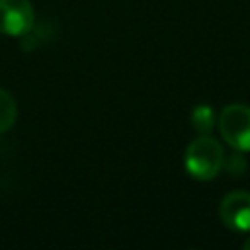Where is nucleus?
<instances>
[{
    "instance_id": "7ed1b4c3",
    "label": "nucleus",
    "mask_w": 250,
    "mask_h": 250,
    "mask_svg": "<svg viewBox=\"0 0 250 250\" xmlns=\"http://www.w3.org/2000/svg\"><path fill=\"white\" fill-rule=\"evenodd\" d=\"M35 10L29 0H0V33L21 37L31 31Z\"/></svg>"
},
{
    "instance_id": "f257e3e1",
    "label": "nucleus",
    "mask_w": 250,
    "mask_h": 250,
    "mask_svg": "<svg viewBox=\"0 0 250 250\" xmlns=\"http://www.w3.org/2000/svg\"><path fill=\"white\" fill-rule=\"evenodd\" d=\"M223 160H225L223 145L211 135H199L188 145L184 152L186 172L201 182L213 180L223 170Z\"/></svg>"
},
{
    "instance_id": "20e7f679",
    "label": "nucleus",
    "mask_w": 250,
    "mask_h": 250,
    "mask_svg": "<svg viewBox=\"0 0 250 250\" xmlns=\"http://www.w3.org/2000/svg\"><path fill=\"white\" fill-rule=\"evenodd\" d=\"M219 217L225 227L236 232L250 230V193L248 191H230L221 199Z\"/></svg>"
},
{
    "instance_id": "f03ea898",
    "label": "nucleus",
    "mask_w": 250,
    "mask_h": 250,
    "mask_svg": "<svg viewBox=\"0 0 250 250\" xmlns=\"http://www.w3.org/2000/svg\"><path fill=\"white\" fill-rule=\"evenodd\" d=\"M223 141L240 152L250 150V105L246 104H230L223 107L217 119Z\"/></svg>"
},
{
    "instance_id": "423d86ee",
    "label": "nucleus",
    "mask_w": 250,
    "mask_h": 250,
    "mask_svg": "<svg viewBox=\"0 0 250 250\" xmlns=\"http://www.w3.org/2000/svg\"><path fill=\"white\" fill-rule=\"evenodd\" d=\"M16 117H18L16 100L12 98L10 92L0 88V133H6L8 129H12V125L16 123Z\"/></svg>"
},
{
    "instance_id": "0eeeda50",
    "label": "nucleus",
    "mask_w": 250,
    "mask_h": 250,
    "mask_svg": "<svg viewBox=\"0 0 250 250\" xmlns=\"http://www.w3.org/2000/svg\"><path fill=\"white\" fill-rule=\"evenodd\" d=\"M223 168H225L230 176H234V178L242 176V174L246 172V168H248V162H246V158H244V152L234 150L232 154L225 156V160H223Z\"/></svg>"
},
{
    "instance_id": "39448f33",
    "label": "nucleus",
    "mask_w": 250,
    "mask_h": 250,
    "mask_svg": "<svg viewBox=\"0 0 250 250\" xmlns=\"http://www.w3.org/2000/svg\"><path fill=\"white\" fill-rule=\"evenodd\" d=\"M189 121H191V127L199 133V135H209L217 123V115H215V109L213 105L209 104H199L191 109L189 113Z\"/></svg>"
},
{
    "instance_id": "6e6552de",
    "label": "nucleus",
    "mask_w": 250,
    "mask_h": 250,
    "mask_svg": "<svg viewBox=\"0 0 250 250\" xmlns=\"http://www.w3.org/2000/svg\"><path fill=\"white\" fill-rule=\"evenodd\" d=\"M242 248H244V250H250V236H248V238L242 242Z\"/></svg>"
}]
</instances>
